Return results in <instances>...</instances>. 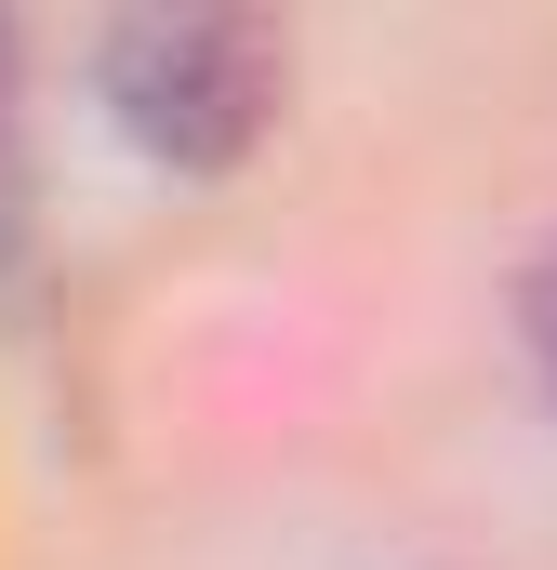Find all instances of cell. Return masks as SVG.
<instances>
[{
    "label": "cell",
    "instance_id": "1",
    "mask_svg": "<svg viewBox=\"0 0 557 570\" xmlns=\"http://www.w3.org/2000/svg\"><path fill=\"white\" fill-rule=\"evenodd\" d=\"M107 107H120V134H134L146 159L213 173V159H240V146L266 134L278 40L240 27V13H159V27H120V53H107Z\"/></svg>",
    "mask_w": 557,
    "mask_h": 570
},
{
    "label": "cell",
    "instance_id": "2",
    "mask_svg": "<svg viewBox=\"0 0 557 570\" xmlns=\"http://www.w3.org/2000/svg\"><path fill=\"white\" fill-rule=\"evenodd\" d=\"M531 358H545V385H557V253H545V279H531Z\"/></svg>",
    "mask_w": 557,
    "mask_h": 570
}]
</instances>
